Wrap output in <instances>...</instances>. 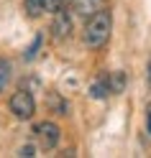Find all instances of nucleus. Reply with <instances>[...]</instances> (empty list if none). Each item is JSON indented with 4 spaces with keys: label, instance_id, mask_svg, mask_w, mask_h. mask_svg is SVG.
Here are the masks:
<instances>
[{
    "label": "nucleus",
    "instance_id": "obj_1",
    "mask_svg": "<svg viewBox=\"0 0 151 158\" xmlns=\"http://www.w3.org/2000/svg\"><path fill=\"white\" fill-rule=\"evenodd\" d=\"M110 31H113L110 13L108 10H95L92 15H87V23H85V44L90 48H103L110 38Z\"/></svg>",
    "mask_w": 151,
    "mask_h": 158
},
{
    "label": "nucleus",
    "instance_id": "obj_2",
    "mask_svg": "<svg viewBox=\"0 0 151 158\" xmlns=\"http://www.w3.org/2000/svg\"><path fill=\"white\" fill-rule=\"evenodd\" d=\"M8 107H11V112L18 117V120H31L33 112H36V100H33V94H31V92L18 89V92L11 97Z\"/></svg>",
    "mask_w": 151,
    "mask_h": 158
},
{
    "label": "nucleus",
    "instance_id": "obj_3",
    "mask_svg": "<svg viewBox=\"0 0 151 158\" xmlns=\"http://www.w3.org/2000/svg\"><path fill=\"white\" fill-rule=\"evenodd\" d=\"M36 138H38V145L41 148H46V151H51V148H56L59 145V138H62V130H59V125H54V123H38L36 125Z\"/></svg>",
    "mask_w": 151,
    "mask_h": 158
},
{
    "label": "nucleus",
    "instance_id": "obj_4",
    "mask_svg": "<svg viewBox=\"0 0 151 158\" xmlns=\"http://www.w3.org/2000/svg\"><path fill=\"white\" fill-rule=\"evenodd\" d=\"M51 36H54V41H64V38L72 36V18H69L67 10H56V13H54Z\"/></svg>",
    "mask_w": 151,
    "mask_h": 158
},
{
    "label": "nucleus",
    "instance_id": "obj_5",
    "mask_svg": "<svg viewBox=\"0 0 151 158\" xmlns=\"http://www.w3.org/2000/svg\"><path fill=\"white\" fill-rule=\"evenodd\" d=\"M108 94H113L110 92V77H97L92 87H90V97L92 100H105Z\"/></svg>",
    "mask_w": 151,
    "mask_h": 158
},
{
    "label": "nucleus",
    "instance_id": "obj_6",
    "mask_svg": "<svg viewBox=\"0 0 151 158\" xmlns=\"http://www.w3.org/2000/svg\"><path fill=\"white\" fill-rule=\"evenodd\" d=\"M23 8H26L28 18H38L46 10V0H23Z\"/></svg>",
    "mask_w": 151,
    "mask_h": 158
},
{
    "label": "nucleus",
    "instance_id": "obj_7",
    "mask_svg": "<svg viewBox=\"0 0 151 158\" xmlns=\"http://www.w3.org/2000/svg\"><path fill=\"white\" fill-rule=\"evenodd\" d=\"M46 105H49V110L51 112H59V115H67V102L59 97L56 92H49V100H46Z\"/></svg>",
    "mask_w": 151,
    "mask_h": 158
},
{
    "label": "nucleus",
    "instance_id": "obj_8",
    "mask_svg": "<svg viewBox=\"0 0 151 158\" xmlns=\"http://www.w3.org/2000/svg\"><path fill=\"white\" fill-rule=\"evenodd\" d=\"M97 3L100 0H74V8L79 15H92L97 10Z\"/></svg>",
    "mask_w": 151,
    "mask_h": 158
},
{
    "label": "nucleus",
    "instance_id": "obj_9",
    "mask_svg": "<svg viewBox=\"0 0 151 158\" xmlns=\"http://www.w3.org/2000/svg\"><path fill=\"white\" fill-rule=\"evenodd\" d=\"M11 72H13V69H11V61L0 56V92L8 87V82H11Z\"/></svg>",
    "mask_w": 151,
    "mask_h": 158
},
{
    "label": "nucleus",
    "instance_id": "obj_10",
    "mask_svg": "<svg viewBox=\"0 0 151 158\" xmlns=\"http://www.w3.org/2000/svg\"><path fill=\"white\" fill-rule=\"evenodd\" d=\"M126 89V74L123 72H115L110 77V92H123Z\"/></svg>",
    "mask_w": 151,
    "mask_h": 158
},
{
    "label": "nucleus",
    "instance_id": "obj_11",
    "mask_svg": "<svg viewBox=\"0 0 151 158\" xmlns=\"http://www.w3.org/2000/svg\"><path fill=\"white\" fill-rule=\"evenodd\" d=\"M38 48H41V36H36V38H33V44L28 46V51H26V59H28V61H31V59L36 56V51H38Z\"/></svg>",
    "mask_w": 151,
    "mask_h": 158
},
{
    "label": "nucleus",
    "instance_id": "obj_12",
    "mask_svg": "<svg viewBox=\"0 0 151 158\" xmlns=\"http://www.w3.org/2000/svg\"><path fill=\"white\" fill-rule=\"evenodd\" d=\"M64 3H67V0H46V10H51V13L64 10Z\"/></svg>",
    "mask_w": 151,
    "mask_h": 158
},
{
    "label": "nucleus",
    "instance_id": "obj_13",
    "mask_svg": "<svg viewBox=\"0 0 151 158\" xmlns=\"http://www.w3.org/2000/svg\"><path fill=\"white\" fill-rule=\"evenodd\" d=\"M18 156H23V158H28V156H33V145H23L21 151H18Z\"/></svg>",
    "mask_w": 151,
    "mask_h": 158
},
{
    "label": "nucleus",
    "instance_id": "obj_14",
    "mask_svg": "<svg viewBox=\"0 0 151 158\" xmlns=\"http://www.w3.org/2000/svg\"><path fill=\"white\" fill-rule=\"evenodd\" d=\"M146 130L151 135V105H149V110H146Z\"/></svg>",
    "mask_w": 151,
    "mask_h": 158
},
{
    "label": "nucleus",
    "instance_id": "obj_15",
    "mask_svg": "<svg viewBox=\"0 0 151 158\" xmlns=\"http://www.w3.org/2000/svg\"><path fill=\"white\" fill-rule=\"evenodd\" d=\"M146 77H149V84H151V59H149V72H146Z\"/></svg>",
    "mask_w": 151,
    "mask_h": 158
}]
</instances>
